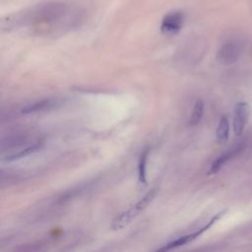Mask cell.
Wrapping results in <instances>:
<instances>
[{"label":"cell","mask_w":252,"mask_h":252,"mask_svg":"<svg viewBox=\"0 0 252 252\" xmlns=\"http://www.w3.org/2000/svg\"><path fill=\"white\" fill-rule=\"evenodd\" d=\"M157 193H158V190L156 188H153L152 190H150L134 206H132L130 209L123 212L116 219H114V220L111 224V227L113 229H120V228L124 227L126 224H128L135 217H137L145 208H147L150 205V203L155 199Z\"/></svg>","instance_id":"obj_1"},{"label":"cell","mask_w":252,"mask_h":252,"mask_svg":"<svg viewBox=\"0 0 252 252\" xmlns=\"http://www.w3.org/2000/svg\"><path fill=\"white\" fill-rule=\"evenodd\" d=\"M226 211H221V212H219L217 215H215L204 226H202L201 228H199L198 230L190 233V234H186V235H183L173 241H170L168 242L167 244H165L163 247L161 248H158L159 251H167V250H171V249H174V248H177V247H180V246H183L193 240H195L196 238H198L203 232H205L206 230H208L216 221H218L224 214H225Z\"/></svg>","instance_id":"obj_2"},{"label":"cell","mask_w":252,"mask_h":252,"mask_svg":"<svg viewBox=\"0 0 252 252\" xmlns=\"http://www.w3.org/2000/svg\"><path fill=\"white\" fill-rule=\"evenodd\" d=\"M250 114V106L245 101L237 102L234 106V114H233V132L235 136H240L245 128L248 117Z\"/></svg>","instance_id":"obj_3"},{"label":"cell","mask_w":252,"mask_h":252,"mask_svg":"<svg viewBox=\"0 0 252 252\" xmlns=\"http://www.w3.org/2000/svg\"><path fill=\"white\" fill-rule=\"evenodd\" d=\"M245 149V144L244 143H241V144H238L230 149H228L226 152H224L223 154H221L220 157H218L214 161L213 163L211 164V167L209 169V172L208 174H215L217 172H219L221 167L228 161L230 160L232 158L236 157L239 153H241L243 150Z\"/></svg>","instance_id":"obj_4"},{"label":"cell","mask_w":252,"mask_h":252,"mask_svg":"<svg viewBox=\"0 0 252 252\" xmlns=\"http://www.w3.org/2000/svg\"><path fill=\"white\" fill-rule=\"evenodd\" d=\"M183 24V14L180 12H173L166 15L160 26V31L165 34L177 33L182 28Z\"/></svg>","instance_id":"obj_5"},{"label":"cell","mask_w":252,"mask_h":252,"mask_svg":"<svg viewBox=\"0 0 252 252\" xmlns=\"http://www.w3.org/2000/svg\"><path fill=\"white\" fill-rule=\"evenodd\" d=\"M239 55V47L233 42H227L221 45L217 53V60L221 64L234 63Z\"/></svg>","instance_id":"obj_6"},{"label":"cell","mask_w":252,"mask_h":252,"mask_svg":"<svg viewBox=\"0 0 252 252\" xmlns=\"http://www.w3.org/2000/svg\"><path fill=\"white\" fill-rule=\"evenodd\" d=\"M57 100L53 99V98H46V99H42L36 102H33L32 104H29L27 106H25L22 109V112L24 114H29V113H35V112H41V111H45V110H49L52 109L53 107L56 106L57 104Z\"/></svg>","instance_id":"obj_7"},{"label":"cell","mask_w":252,"mask_h":252,"mask_svg":"<svg viewBox=\"0 0 252 252\" xmlns=\"http://www.w3.org/2000/svg\"><path fill=\"white\" fill-rule=\"evenodd\" d=\"M42 145H43V142H42V141H37L36 143L32 144V146H29V147H27V148L21 150L20 152H18V153H16V154H13V155L8 156V157L5 158V160H6V161H12V160H16V159H20V158H26V157H28V156H30V155H32V154L37 152L38 150H40L41 147H42Z\"/></svg>","instance_id":"obj_8"},{"label":"cell","mask_w":252,"mask_h":252,"mask_svg":"<svg viewBox=\"0 0 252 252\" xmlns=\"http://www.w3.org/2000/svg\"><path fill=\"white\" fill-rule=\"evenodd\" d=\"M149 153H150V149L146 148L142 152L139 158V162H138V179H139V182L142 184L147 183V160H148Z\"/></svg>","instance_id":"obj_9"},{"label":"cell","mask_w":252,"mask_h":252,"mask_svg":"<svg viewBox=\"0 0 252 252\" xmlns=\"http://www.w3.org/2000/svg\"><path fill=\"white\" fill-rule=\"evenodd\" d=\"M229 135V122L225 115L221 116L216 130V139L220 143H223L228 139Z\"/></svg>","instance_id":"obj_10"},{"label":"cell","mask_w":252,"mask_h":252,"mask_svg":"<svg viewBox=\"0 0 252 252\" xmlns=\"http://www.w3.org/2000/svg\"><path fill=\"white\" fill-rule=\"evenodd\" d=\"M203 111H204V102L201 99H199L195 102V105L193 107V111L189 119L190 126H195L200 122L203 115Z\"/></svg>","instance_id":"obj_11"}]
</instances>
